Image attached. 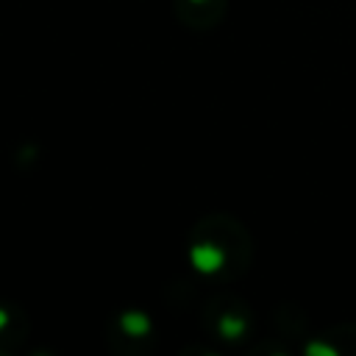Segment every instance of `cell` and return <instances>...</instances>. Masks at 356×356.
I'll use <instances>...</instances> for the list:
<instances>
[{"label":"cell","instance_id":"2","mask_svg":"<svg viewBox=\"0 0 356 356\" xmlns=\"http://www.w3.org/2000/svg\"><path fill=\"white\" fill-rule=\"evenodd\" d=\"M225 6H228V0H172L178 19L189 28H197V31L217 25Z\"/></svg>","mask_w":356,"mask_h":356},{"label":"cell","instance_id":"1","mask_svg":"<svg viewBox=\"0 0 356 356\" xmlns=\"http://www.w3.org/2000/svg\"><path fill=\"white\" fill-rule=\"evenodd\" d=\"M250 239L236 220L211 217L195 225L189 236V261L209 278H234L245 273Z\"/></svg>","mask_w":356,"mask_h":356}]
</instances>
